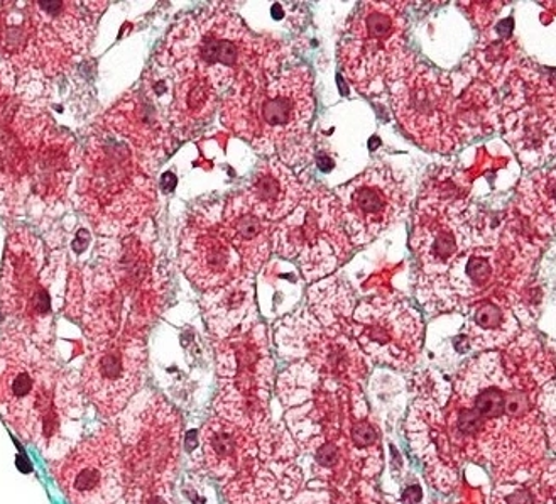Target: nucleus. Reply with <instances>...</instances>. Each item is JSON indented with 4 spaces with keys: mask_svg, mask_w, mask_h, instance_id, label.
<instances>
[{
    "mask_svg": "<svg viewBox=\"0 0 556 504\" xmlns=\"http://www.w3.org/2000/svg\"><path fill=\"white\" fill-rule=\"evenodd\" d=\"M80 378L56 363L53 349L20 330L0 336V418L47 455L63 457L78 440Z\"/></svg>",
    "mask_w": 556,
    "mask_h": 504,
    "instance_id": "f257e3e1",
    "label": "nucleus"
},
{
    "mask_svg": "<svg viewBox=\"0 0 556 504\" xmlns=\"http://www.w3.org/2000/svg\"><path fill=\"white\" fill-rule=\"evenodd\" d=\"M227 4H212L178 21L156 56L164 68L199 72L222 97L273 77L287 60L282 42L249 32Z\"/></svg>",
    "mask_w": 556,
    "mask_h": 504,
    "instance_id": "f03ea898",
    "label": "nucleus"
},
{
    "mask_svg": "<svg viewBox=\"0 0 556 504\" xmlns=\"http://www.w3.org/2000/svg\"><path fill=\"white\" fill-rule=\"evenodd\" d=\"M313 114V77L303 65L233 88L220 100L222 124L227 129L261 153L276 154L290 168L305 165L312 158Z\"/></svg>",
    "mask_w": 556,
    "mask_h": 504,
    "instance_id": "7ed1b4c3",
    "label": "nucleus"
},
{
    "mask_svg": "<svg viewBox=\"0 0 556 504\" xmlns=\"http://www.w3.org/2000/svg\"><path fill=\"white\" fill-rule=\"evenodd\" d=\"M78 203L102 236L127 237L156 211V187L127 142L109 130L88 139L78 176Z\"/></svg>",
    "mask_w": 556,
    "mask_h": 504,
    "instance_id": "20e7f679",
    "label": "nucleus"
},
{
    "mask_svg": "<svg viewBox=\"0 0 556 504\" xmlns=\"http://www.w3.org/2000/svg\"><path fill=\"white\" fill-rule=\"evenodd\" d=\"M469 181L443 169L428 180L419 197L409 242L418 264V297L425 305L476 237L479 211L469 202Z\"/></svg>",
    "mask_w": 556,
    "mask_h": 504,
    "instance_id": "39448f33",
    "label": "nucleus"
},
{
    "mask_svg": "<svg viewBox=\"0 0 556 504\" xmlns=\"http://www.w3.org/2000/svg\"><path fill=\"white\" fill-rule=\"evenodd\" d=\"M408 2H361L349 17L339 47L343 77L367 97L388 92L418 58L406 45Z\"/></svg>",
    "mask_w": 556,
    "mask_h": 504,
    "instance_id": "423d86ee",
    "label": "nucleus"
},
{
    "mask_svg": "<svg viewBox=\"0 0 556 504\" xmlns=\"http://www.w3.org/2000/svg\"><path fill=\"white\" fill-rule=\"evenodd\" d=\"M184 421L178 410L161 394L146 400L118 428L123 439L126 497H172L178 474Z\"/></svg>",
    "mask_w": 556,
    "mask_h": 504,
    "instance_id": "0eeeda50",
    "label": "nucleus"
},
{
    "mask_svg": "<svg viewBox=\"0 0 556 504\" xmlns=\"http://www.w3.org/2000/svg\"><path fill=\"white\" fill-rule=\"evenodd\" d=\"M273 251L282 260L296 263L308 284L328 278L351 260L354 245L343 227L336 193L320 185L305 187L302 202L275 224Z\"/></svg>",
    "mask_w": 556,
    "mask_h": 504,
    "instance_id": "6e6552de",
    "label": "nucleus"
},
{
    "mask_svg": "<svg viewBox=\"0 0 556 504\" xmlns=\"http://www.w3.org/2000/svg\"><path fill=\"white\" fill-rule=\"evenodd\" d=\"M389 93L401 129L424 150L446 154L465 144L457 124V85L448 73L416 60Z\"/></svg>",
    "mask_w": 556,
    "mask_h": 504,
    "instance_id": "1a4fd4ad",
    "label": "nucleus"
},
{
    "mask_svg": "<svg viewBox=\"0 0 556 504\" xmlns=\"http://www.w3.org/2000/svg\"><path fill=\"white\" fill-rule=\"evenodd\" d=\"M70 504H126L123 439L115 424L97 428L51 466Z\"/></svg>",
    "mask_w": 556,
    "mask_h": 504,
    "instance_id": "9d476101",
    "label": "nucleus"
},
{
    "mask_svg": "<svg viewBox=\"0 0 556 504\" xmlns=\"http://www.w3.org/2000/svg\"><path fill=\"white\" fill-rule=\"evenodd\" d=\"M501 100L504 138L525 165L536 168L555 154V90L552 77L528 65L510 73Z\"/></svg>",
    "mask_w": 556,
    "mask_h": 504,
    "instance_id": "9b49d317",
    "label": "nucleus"
},
{
    "mask_svg": "<svg viewBox=\"0 0 556 504\" xmlns=\"http://www.w3.org/2000/svg\"><path fill=\"white\" fill-rule=\"evenodd\" d=\"M90 345L80 378L81 391L103 417L115 418L144 382V333L124 327L117 336L96 340Z\"/></svg>",
    "mask_w": 556,
    "mask_h": 504,
    "instance_id": "f8f14e48",
    "label": "nucleus"
},
{
    "mask_svg": "<svg viewBox=\"0 0 556 504\" xmlns=\"http://www.w3.org/2000/svg\"><path fill=\"white\" fill-rule=\"evenodd\" d=\"M351 333L370 360L408 369L424 348L425 324L408 300L379 294L355 306Z\"/></svg>",
    "mask_w": 556,
    "mask_h": 504,
    "instance_id": "ddd939ff",
    "label": "nucleus"
},
{
    "mask_svg": "<svg viewBox=\"0 0 556 504\" xmlns=\"http://www.w3.org/2000/svg\"><path fill=\"white\" fill-rule=\"evenodd\" d=\"M336 197L349 241L363 248L400 220L412 193L403 173L378 163L337 188Z\"/></svg>",
    "mask_w": 556,
    "mask_h": 504,
    "instance_id": "4468645a",
    "label": "nucleus"
},
{
    "mask_svg": "<svg viewBox=\"0 0 556 504\" xmlns=\"http://www.w3.org/2000/svg\"><path fill=\"white\" fill-rule=\"evenodd\" d=\"M41 269L38 245H24L12 237L0 273V312L11 320L5 329L20 330L41 348L53 349L51 300L48 288L39 281Z\"/></svg>",
    "mask_w": 556,
    "mask_h": 504,
    "instance_id": "2eb2a0df",
    "label": "nucleus"
},
{
    "mask_svg": "<svg viewBox=\"0 0 556 504\" xmlns=\"http://www.w3.org/2000/svg\"><path fill=\"white\" fill-rule=\"evenodd\" d=\"M224 205L193 206L179 236V264L202 291L230 284L245 272L222 230Z\"/></svg>",
    "mask_w": 556,
    "mask_h": 504,
    "instance_id": "dca6fc26",
    "label": "nucleus"
},
{
    "mask_svg": "<svg viewBox=\"0 0 556 504\" xmlns=\"http://www.w3.org/2000/svg\"><path fill=\"white\" fill-rule=\"evenodd\" d=\"M103 121L111 133L132 146L134 154L141 163L154 168L175 150L176 136L169 126L168 112L146 84L121 97L105 112Z\"/></svg>",
    "mask_w": 556,
    "mask_h": 504,
    "instance_id": "f3484780",
    "label": "nucleus"
},
{
    "mask_svg": "<svg viewBox=\"0 0 556 504\" xmlns=\"http://www.w3.org/2000/svg\"><path fill=\"white\" fill-rule=\"evenodd\" d=\"M172 81L168 121L176 139H187L214 117L222 93L199 72L188 68H164Z\"/></svg>",
    "mask_w": 556,
    "mask_h": 504,
    "instance_id": "a211bd4d",
    "label": "nucleus"
},
{
    "mask_svg": "<svg viewBox=\"0 0 556 504\" xmlns=\"http://www.w3.org/2000/svg\"><path fill=\"white\" fill-rule=\"evenodd\" d=\"M222 230L242 261L245 272L251 275L260 273L273 252L275 224L255 214L242 191L225 200Z\"/></svg>",
    "mask_w": 556,
    "mask_h": 504,
    "instance_id": "6ab92c4d",
    "label": "nucleus"
},
{
    "mask_svg": "<svg viewBox=\"0 0 556 504\" xmlns=\"http://www.w3.org/2000/svg\"><path fill=\"white\" fill-rule=\"evenodd\" d=\"M305 187L290 166L269 156L261 161L242 193L255 214L270 224H278L302 202Z\"/></svg>",
    "mask_w": 556,
    "mask_h": 504,
    "instance_id": "aec40b11",
    "label": "nucleus"
},
{
    "mask_svg": "<svg viewBox=\"0 0 556 504\" xmlns=\"http://www.w3.org/2000/svg\"><path fill=\"white\" fill-rule=\"evenodd\" d=\"M203 318L210 332L227 339L248 320L254 310V279L244 272L230 284L205 291L202 299Z\"/></svg>",
    "mask_w": 556,
    "mask_h": 504,
    "instance_id": "412c9836",
    "label": "nucleus"
},
{
    "mask_svg": "<svg viewBox=\"0 0 556 504\" xmlns=\"http://www.w3.org/2000/svg\"><path fill=\"white\" fill-rule=\"evenodd\" d=\"M518 332V318L506 299L485 297L470 305L464 332L470 349L507 348Z\"/></svg>",
    "mask_w": 556,
    "mask_h": 504,
    "instance_id": "4be33fe9",
    "label": "nucleus"
},
{
    "mask_svg": "<svg viewBox=\"0 0 556 504\" xmlns=\"http://www.w3.org/2000/svg\"><path fill=\"white\" fill-rule=\"evenodd\" d=\"M516 214L548 241L555 232V169L538 168L522 178L516 190Z\"/></svg>",
    "mask_w": 556,
    "mask_h": 504,
    "instance_id": "5701e85b",
    "label": "nucleus"
},
{
    "mask_svg": "<svg viewBox=\"0 0 556 504\" xmlns=\"http://www.w3.org/2000/svg\"><path fill=\"white\" fill-rule=\"evenodd\" d=\"M309 308L313 317L324 327H342L351 330L352 314L355 308V297L351 287L343 284L337 276L320 279L309 288Z\"/></svg>",
    "mask_w": 556,
    "mask_h": 504,
    "instance_id": "b1692460",
    "label": "nucleus"
},
{
    "mask_svg": "<svg viewBox=\"0 0 556 504\" xmlns=\"http://www.w3.org/2000/svg\"><path fill=\"white\" fill-rule=\"evenodd\" d=\"M172 491V504H217L214 484L205 474L194 469L175 481Z\"/></svg>",
    "mask_w": 556,
    "mask_h": 504,
    "instance_id": "393cba45",
    "label": "nucleus"
},
{
    "mask_svg": "<svg viewBox=\"0 0 556 504\" xmlns=\"http://www.w3.org/2000/svg\"><path fill=\"white\" fill-rule=\"evenodd\" d=\"M503 504H536L533 494L528 489H509V493L504 494Z\"/></svg>",
    "mask_w": 556,
    "mask_h": 504,
    "instance_id": "a878e982",
    "label": "nucleus"
}]
</instances>
